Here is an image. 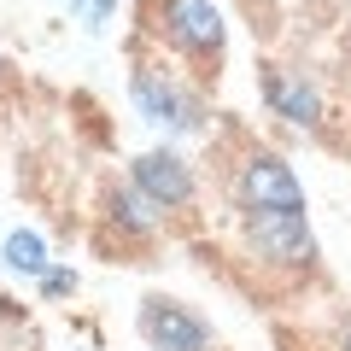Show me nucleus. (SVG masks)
Segmentation results:
<instances>
[{
  "label": "nucleus",
  "instance_id": "1",
  "mask_svg": "<svg viewBox=\"0 0 351 351\" xmlns=\"http://www.w3.org/2000/svg\"><path fill=\"white\" fill-rule=\"evenodd\" d=\"M234 193H240V211H304L299 176H293L276 152H252V158L240 164Z\"/></svg>",
  "mask_w": 351,
  "mask_h": 351
},
{
  "label": "nucleus",
  "instance_id": "2",
  "mask_svg": "<svg viewBox=\"0 0 351 351\" xmlns=\"http://www.w3.org/2000/svg\"><path fill=\"white\" fill-rule=\"evenodd\" d=\"M246 234H252V246L269 263H281V269H304V263L316 258V240H311V228H304V211H246Z\"/></svg>",
  "mask_w": 351,
  "mask_h": 351
},
{
  "label": "nucleus",
  "instance_id": "3",
  "mask_svg": "<svg viewBox=\"0 0 351 351\" xmlns=\"http://www.w3.org/2000/svg\"><path fill=\"white\" fill-rule=\"evenodd\" d=\"M129 94H135V106H141L147 123H164V129H176V135L199 129V100H188V94H182L164 71H135Z\"/></svg>",
  "mask_w": 351,
  "mask_h": 351
},
{
  "label": "nucleus",
  "instance_id": "4",
  "mask_svg": "<svg viewBox=\"0 0 351 351\" xmlns=\"http://www.w3.org/2000/svg\"><path fill=\"white\" fill-rule=\"evenodd\" d=\"M164 36L193 59H217L223 53V18L211 0H164Z\"/></svg>",
  "mask_w": 351,
  "mask_h": 351
},
{
  "label": "nucleus",
  "instance_id": "5",
  "mask_svg": "<svg viewBox=\"0 0 351 351\" xmlns=\"http://www.w3.org/2000/svg\"><path fill=\"white\" fill-rule=\"evenodd\" d=\"M141 334L152 339V351H211V328L199 316H188L182 304H164V299L141 304Z\"/></svg>",
  "mask_w": 351,
  "mask_h": 351
},
{
  "label": "nucleus",
  "instance_id": "6",
  "mask_svg": "<svg viewBox=\"0 0 351 351\" xmlns=\"http://www.w3.org/2000/svg\"><path fill=\"white\" fill-rule=\"evenodd\" d=\"M135 188L147 193L152 205L176 211V205L193 199V176H188V164L176 158V152H147V158H135Z\"/></svg>",
  "mask_w": 351,
  "mask_h": 351
},
{
  "label": "nucleus",
  "instance_id": "7",
  "mask_svg": "<svg viewBox=\"0 0 351 351\" xmlns=\"http://www.w3.org/2000/svg\"><path fill=\"white\" fill-rule=\"evenodd\" d=\"M263 94H269V106H276L287 123H316V112H322L316 88L311 82H293V76H281V71L263 76Z\"/></svg>",
  "mask_w": 351,
  "mask_h": 351
},
{
  "label": "nucleus",
  "instance_id": "8",
  "mask_svg": "<svg viewBox=\"0 0 351 351\" xmlns=\"http://www.w3.org/2000/svg\"><path fill=\"white\" fill-rule=\"evenodd\" d=\"M112 217H117L123 228H135V234H152V228H158V205H152L141 188H135V193L117 188V193H112Z\"/></svg>",
  "mask_w": 351,
  "mask_h": 351
},
{
  "label": "nucleus",
  "instance_id": "9",
  "mask_svg": "<svg viewBox=\"0 0 351 351\" xmlns=\"http://www.w3.org/2000/svg\"><path fill=\"white\" fill-rule=\"evenodd\" d=\"M6 263H12L18 276H41V269H47V246H41L36 228H18V234H6Z\"/></svg>",
  "mask_w": 351,
  "mask_h": 351
},
{
  "label": "nucleus",
  "instance_id": "10",
  "mask_svg": "<svg viewBox=\"0 0 351 351\" xmlns=\"http://www.w3.org/2000/svg\"><path fill=\"white\" fill-rule=\"evenodd\" d=\"M71 6H76V12H82V18H88L94 29H100V24H106V12H112L117 0H71Z\"/></svg>",
  "mask_w": 351,
  "mask_h": 351
},
{
  "label": "nucleus",
  "instance_id": "11",
  "mask_svg": "<svg viewBox=\"0 0 351 351\" xmlns=\"http://www.w3.org/2000/svg\"><path fill=\"white\" fill-rule=\"evenodd\" d=\"M41 287H47V293H71V287H76V281H71V276H64V269H53V276H47V281H41Z\"/></svg>",
  "mask_w": 351,
  "mask_h": 351
}]
</instances>
